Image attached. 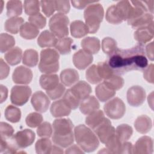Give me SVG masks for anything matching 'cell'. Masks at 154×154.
I'll return each instance as SVG.
<instances>
[{
    "mask_svg": "<svg viewBox=\"0 0 154 154\" xmlns=\"http://www.w3.org/2000/svg\"><path fill=\"white\" fill-rule=\"evenodd\" d=\"M40 85L41 87L46 90L54 88L59 84V78L56 74H43L40 78Z\"/></svg>",
    "mask_w": 154,
    "mask_h": 154,
    "instance_id": "21",
    "label": "cell"
},
{
    "mask_svg": "<svg viewBox=\"0 0 154 154\" xmlns=\"http://www.w3.org/2000/svg\"><path fill=\"white\" fill-rule=\"evenodd\" d=\"M15 45L14 37L7 33H1L0 35V51L4 53L11 49Z\"/></svg>",
    "mask_w": 154,
    "mask_h": 154,
    "instance_id": "37",
    "label": "cell"
},
{
    "mask_svg": "<svg viewBox=\"0 0 154 154\" xmlns=\"http://www.w3.org/2000/svg\"><path fill=\"white\" fill-rule=\"evenodd\" d=\"M97 69L99 76L104 80L108 79L114 75V72L106 61L99 62L97 65Z\"/></svg>",
    "mask_w": 154,
    "mask_h": 154,
    "instance_id": "45",
    "label": "cell"
},
{
    "mask_svg": "<svg viewBox=\"0 0 154 154\" xmlns=\"http://www.w3.org/2000/svg\"><path fill=\"white\" fill-rule=\"evenodd\" d=\"M51 140L48 138L39 139L35 143V148L37 153H49L52 147Z\"/></svg>",
    "mask_w": 154,
    "mask_h": 154,
    "instance_id": "43",
    "label": "cell"
},
{
    "mask_svg": "<svg viewBox=\"0 0 154 154\" xmlns=\"http://www.w3.org/2000/svg\"><path fill=\"white\" fill-rule=\"evenodd\" d=\"M0 94H1V99H0V101L1 103H2L3 102H4L7 98V96H8V89L7 88V87L3 85H0Z\"/></svg>",
    "mask_w": 154,
    "mask_h": 154,
    "instance_id": "59",
    "label": "cell"
},
{
    "mask_svg": "<svg viewBox=\"0 0 154 154\" xmlns=\"http://www.w3.org/2000/svg\"><path fill=\"white\" fill-rule=\"evenodd\" d=\"M145 54L150 60H153V42L149 43L146 46Z\"/></svg>",
    "mask_w": 154,
    "mask_h": 154,
    "instance_id": "58",
    "label": "cell"
},
{
    "mask_svg": "<svg viewBox=\"0 0 154 154\" xmlns=\"http://www.w3.org/2000/svg\"><path fill=\"white\" fill-rule=\"evenodd\" d=\"M115 128L111 126L110 120L106 117L94 129V132L99 140L103 144L115 135Z\"/></svg>",
    "mask_w": 154,
    "mask_h": 154,
    "instance_id": "9",
    "label": "cell"
},
{
    "mask_svg": "<svg viewBox=\"0 0 154 154\" xmlns=\"http://www.w3.org/2000/svg\"><path fill=\"white\" fill-rule=\"evenodd\" d=\"M95 93L97 97L101 102H106L116 94V91L108 88L103 82L96 87Z\"/></svg>",
    "mask_w": 154,
    "mask_h": 154,
    "instance_id": "25",
    "label": "cell"
},
{
    "mask_svg": "<svg viewBox=\"0 0 154 154\" xmlns=\"http://www.w3.org/2000/svg\"><path fill=\"white\" fill-rule=\"evenodd\" d=\"M70 89L81 101L89 96L91 93L90 85L84 81L78 82Z\"/></svg>",
    "mask_w": 154,
    "mask_h": 154,
    "instance_id": "19",
    "label": "cell"
},
{
    "mask_svg": "<svg viewBox=\"0 0 154 154\" xmlns=\"http://www.w3.org/2000/svg\"><path fill=\"white\" fill-rule=\"evenodd\" d=\"M153 150V141L151 137L143 136L140 137L133 146L132 153L145 154L152 153Z\"/></svg>",
    "mask_w": 154,
    "mask_h": 154,
    "instance_id": "14",
    "label": "cell"
},
{
    "mask_svg": "<svg viewBox=\"0 0 154 154\" xmlns=\"http://www.w3.org/2000/svg\"><path fill=\"white\" fill-rule=\"evenodd\" d=\"M40 5L42 11L47 17H49L53 14L55 10V1H41Z\"/></svg>",
    "mask_w": 154,
    "mask_h": 154,
    "instance_id": "51",
    "label": "cell"
},
{
    "mask_svg": "<svg viewBox=\"0 0 154 154\" xmlns=\"http://www.w3.org/2000/svg\"><path fill=\"white\" fill-rule=\"evenodd\" d=\"M38 61V52L34 49H26L25 51L23 57L22 62L23 64L28 67H34L37 64Z\"/></svg>",
    "mask_w": 154,
    "mask_h": 154,
    "instance_id": "33",
    "label": "cell"
},
{
    "mask_svg": "<svg viewBox=\"0 0 154 154\" xmlns=\"http://www.w3.org/2000/svg\"><path fill=\"white\" fill-rule=\"evenodd\" d=\"M29 22L33 24L38 29L43 28L46 24V19L41 13H38L35 15L29 16L28 17Z\"/></svg>",
    "mask_w": 154,
    "mask_h": 154,
    "instance_id": "49",
    "label": "cell"
},
{
    "mask_svg": "<svg viewBox=\"0 0 154 154\" xmlns=\"http://www.w3.org/2000/svg\"><path fill=\"white\" fill-rule=\"evenodd\" d=\"M153 14L150 13H147L132 22L131 25L134 28H138L143 26H148L153 23Z\"/></svg>",
    "mask_w": 154,
    "mask_h": 154,
    "instance_id": "44",
    "label": "cell"
},
{
    "mask_svg": "<svg viewBox=\"0 0 154 154\" xmlns=\"http://www.w3.org/2000/svg\"><path fill=\"white\" fill-rule=\"evenodd\" d=\"M37 133L40 137H50L52 134V128L50 123L45 122L41 123L37 129Z\"/></svg>",
    "mask_w": 154,
    "mask_h": 154,
    "instance_id": "48",
    "label": "cell"
},
{
    "mask_svg": "<svg viewBox=\"0 0 154 154\" xmlns=\"http://www.w3.org/2000/svg\"><path fill=\"white\" fill-rule=\"evenodd\" d=\"M22 13V4L20 1L12 0L7 2V14L10 17H17Z\"/></svg>",
    "mask_w": 154,
    "mask_h": 154,
    "instance_id": "34",
    "label": "cell"
},
{
    "mask_svg": "<svg viewBox=\"0 0 154 154\" xmlns=\"http://www.w3.org/2000/svg\"><path fill=\"white\" fill-rule=\"evenodd\" d=\"M81 46L84 50L91 54H97L100 48V40L94 37H87L81 41Z\"/></svg>",
    "mask_w": 154,
    "mask_h": 154,
    "instance_id": "22",
    "label": "cell"
},
{
    "mask_svg": "<svg viewBox=\"0 0 154 154\" xmlns=\"http://www.w3.org/2000/svg\"><path fill=\"white\" fill-rule=\"evenodd\" d=\"M14 129L9 124L5 122L0 123V134L1 138L8 139L13 135Z\"/></svg>",
    "mask_w": 154,
    "mask_h": 154,
    "instance_id": "52",
    "label": "cell"
},
{
    "mask_svg": "<svg viewBox=\"0 0 154 154\" xmlns=\"http://www.w3.org/2000/svg\"><path fill=\"white\" fill-rule=\"evenodd\" d=\"M24 20L20 17H13L8 19L4 24L5 29L11 34H17L21 26L23 24Z\"/></svg>",
    "mask_w": 154,
    "mask_h": 154,
    "instance_id": "28",
    "label": "cell"
},
{
    "mask_svg": "<svg viewBox=\"0 0 154 154\" xmlns=\"http://www.w3.org/2000/svg\"><path fill=\"white\" fill-rule=\"evenodd\" d=\"M144 78L150 83H153V64H150L143 70Z\"/></svg>",
    "mask_w": 154,
    "mask_h": 154,
    "instance_id": "54",
    "label": "cell"
},
{
    "mask_svg": "<svg viewBox=\"0 0 154 154\" xmlns=\"http://www.w3.org/2000/svg\"><path fill=\"white\" fill-rule=\"evenodd\" d=\"M31 102L34 109L40 112H46L50 104L48 97L41 91H37L32 94Z\"/></svg>",
    "mask_w": 154,
    "mask_h": 154,
    "instance_id": "13",
    "label": "cell"
},
{
    "mask_svg": "<svg viewBox=\"0 0 154 154\" xmlns=\"http://www.w3.org/2000/svg\"><path fill=\"white\" fill-rule=\"evenodd\" d=\"M71 35L75 38H81L88 33V29L85 23L81 20H75L70 26Z\"/></svg>",
    "mask_w": 154,
    "mask_h": 154,
    "instance_id": "26",
    "label": "cell"
},
{
    "mask_svg": "<svg viewBox=\"0 0 154 154\" xmlns=\"http://www.w3.org/2000/svg\"><path fill=\"white\" fill-rule=\"evenodd\" d=\"M93 60L92 54L84 49L79 50L73 56V64L79 70H84L87 68Z\"/></svg>",
    "mask_w": 154,
    "mask_h": 154,
    "instance_id": "15",
    "label": "cell"
},
{
    "mask_svg": "<svg viewBox=\"0 0 154 154\" xmlns=\"http://www.w3.org/2000/svg\"><path fill=\"white\" fill-rule=\"evenodd\" d=\"M104 84L112 90H118L124 85V79L118 75H113L108 79L103 81Z\"/></svg>",
    "mask_w": 154,
    "mask_h": 154,
    "instance_id": "38",
    "label": "cell"
},
{
    "mask_svg": "<svg viewBox=\"0 0 154 154\" xmlns=\"http://www.w3.org/2000/svg\"><path fill=\"white\" fill-rule=\"evenodd\" d=\"M55 10L60 13L66 14L69 13L70 5L69 1H55Z\"/></svg>",
    "mask_w": 154,
    "mask_h": 154,
    "instance_id": "53",
    "label": "cell"
},
{
    "mask_svg": "<svg viewBox=\"0 0 154 154\" xmlns=\"http://www.w3.org/2000/svg\"><path fill=\"white\" fill-rule=\"evenodd\" d=\"M115 7L116 13L120 19L122 21L127 20L132 8L131 2L128 1H121L115 5Z\"/></svg>",
    "mask_w": 154,
    "mask_h": 154,
    "instance_id": "32",
    "label": "cell"
},
{
    "mask_svg": "<svg viewBox=\"0 0 154 154\" xmlns=\"http://www.w3.org/2000/svg\"><path fill=\"white\" fill-rule=\"evenodd\" d=\"M4 116L8 121L11 123H17L20 120L21 112L19 108L10 105L5 108Z\"/></svg>",
    "mask_w": 154,
    "mask_h": 154,
    "instance_id": "35",
    "label": "cell"
},
{
    "mask_svg": "<svg viewBox=\"0 0 154 154\" xmlns=\"http://www.w3.org/2000/svg\"><path fill=\"white\" fill-rule=\"evenodd\" d=\"M40 3L37 0H28L24 1V10L27 15L30 16L39 13Z\"/></svg>",
    "mask_w": 154,
    "mask_h": 154,
    "instance_id": "41",
    "label": "cell"
},
{
    "mask_svg": "<svg viewBox=\"0 0 154 154\" xmlns=\"http://www.w3.org/2000/svg\"><path fill=\"white\" fill-rule=\"evenodd\" d=\"M65 153H84V152L81 150V147H78V146L73 145L72 146L67 149Z\"/></svg>",
    "mask_w": 154,
    "mask_h": 154,
    "instance_id": "60",
    "label": "cell"
},
{
    "mask_svg": "<svg viewBox=\"0 0 154 154\" xmlns=\"http://www.w3.org/2000/svg\"><path fill=\"white\" fill-rule=\"evenodd\" d=\"M105 117L102 110H97L88 114L85 118L86 124L93 130L95 129L104 119Z\"/></svg>",
    "mask_w": 154,
    "mask_h": 154,
    "instance_id": "31",
    "label": "cell"
},
{
    "mask_svg": "<svg viewBox=\"0 0 154 154\" xmlns=\"http://www.w3.org/2000/svg\"><path fill=\"white\" fill-rule=\"evenodd\" d=\"M31 94V89L26 85H14L11 90L10 100L12 103L17 106L25 104Z\"/></svg>",
    "mask_w": 154,
    "mask_h": 154,
    "instance_id": "8",
    "label": "cell"
},
{
    "mask_svg": "<svg viewBox=\"0 0 154 154\" xmlns=\"http://www.w3.org/2000/svg\"><path fill=\"white\" fill-rule=\"evenodd\" d=\"M73 125L69 119H58L53 123L54 133L52 139L55 144L61 147H67L74 141L72 132Z\"/></svg>",
    "mask_w": 154,
    "mask_h": 154,
    "instance_id": "2",
    "label": "cell"
},
{
    "mask_svg": "<svg viewBox=\"0 0 154 154\" xmlns=\"http://www.w3.org/2000/svg\"><path fill=\"white\" fill-rule=\"evenodd\" d=\"M63 150L60 147L57 146H52L49 153H63Z\"/></svg>",
    "mask_w": 154,
    "mask_h": 154,
    "instance_id": "61",
    "label": "cell"
},
{
    "mask_svg": "<svg viewBox=\"0 0 154 154\" xmlns=\"http://www.w3.org/2000/svg\"><path fill=\"white\" fill-rule=\"evenodd\" d=\"M65 90H66V88L64 85L61 83H59L52 90L46 91V93L48 96L50 97V99L52 100H55L61 97L64 94V93L65 92Z\"/></svg>",
    "mask_w": 154,
    "mask_h": 154,
    "instance_id": "50",
    "label": "cell"
},
{
    "mask_svg": "<svg viewBox=\"0 0 154 154\" xmlns=\"http://www.w3.org/2000/svg\"><path fill=\"white\" fill-rule=\"evenodd\" d=\"M14 141L19 149L25 148L31 146L34 141L35 133L31 129H25L18 131L13 135Z\"/></svg>",
    "mask_w": 154,
    "mask_h": 154,
    "instance_id": "11",
    "label": "cell"
},
{
    "mask_svg": "<svg viewBox=\"0 0 154 154\" xmlns=\"http://www.w3.org/2000/svg\"><path fill=\"white\" fill-rule=\"evenodd\" d=\"M51 113L54 117L67 116L71 112V109L62 99L54 102L50 108Z\"/></svg>",
    "mask_w": 154,
    "mask_h": 154,
    "instance_id": "17",
    "label": "cell"
},
{
    "mask_svg": "<svg viewBox=\"0 0 154 154\" xmlns=\"http://www.w3.org/2000/svg\"><path fill=\"white\" fill-rule=\"evenodd\" d=\"M103 8L100 4H91L86 8L84 13V17L88 32L93 34L98 31L103 20Z\"/></svg>",
    "mask_w": 154,
    "mask_h": 154,
    "instance_id": "4",
    "label": "cell"
},
{
    "mask_svg": "<svg viewBox=\"0 0 154 154\" xmlns=\"http://www.w3.org/2000/svg\"><path fill=\"white\" fill-rule=\"evenodd\" d=\"M153 23L146 26L137 28L134 32V38L141 44H145L153 37Z\"/></svg>",
    "mask_w": 154,
    "mask_h": 154,
    "instance_id": "16",
    "label": "cell"
},
{
    "mask_svg": "<svg viewBox=\"0 0 154 154\" xmlns=\"http://www.w3.org/2000/svg\"><path fill=\"white\" fill-rule=\"evenodd\" d=\"M100 104L97 99L93 96H89L82 100L79 105L81 112L85 115H88L95 111L98 110Z\"/></svg>",
    "mask_w": 154,
    "mask_h": 154,
    "instance_id": "18",
    "label": "cell"
},
{
    "mask_svg": "<svg viewBox=\"0 0 154 154\" xmlns=\"http://www.w3.org/2000/svg\"><path fill=\"white\" fill-rule=\"evenodd\" d=\"M78 72L73 69H66L60 73V79L64 85L69 87L76 82L79 79Z\"/></svg>",
    "mask_w": 154,
    "mask_h": 154,
    "instance_id": "23",
    "label": "cell"
},
{
    "mask_svg": "<svg viewBox=\"0 0 154 154\" xmlns=\"http://www.w3.org/2000/svg\"><path fill=\"white\" fill-rule=\"evenodd\" d=\"M22 51L19 47H14L10 49L4 55L5 60L11 66L18 64L22 59Z\"/></svg>",
    "mask_w": 154,
    "mask_h": 154,
    "instance_id": "29",
    "label": "cell"
},
{
    "mask_svg": "<svg viewBox=\"0 0 154 154\" xmlns=\"http://www.w3.org/2000/svg\"><path fill=\"white\" fill-rule=\"evenodd\" d=\"M74 136L76 142L84 152H93L99 145V138L96 134L84 125L75 127Z\"/></svg>",
    "mask_w": 154,
    "mask_h": 154,
    "instance_id": "3",
    "label": "cell"
},
{
    "mask_svg": "<svg viewBox=\"0 0 154 154\" xmlns=\"http://www.w3.org/2000/svg\"><path fill=\"white\" fill-rule=\"evenodd\" d=\"M43 121L42 116L38 112H31L26 117L25 122L26 125L31 128L38 126Z\"/></svg>",
    "mask_w": 154,
    "mask_h": 154,
    "instance_id": "46",
    "label": "cell"
},
{
    "mask_svg": "<svg viewBox=\"0 0 154 154\" xmlns=\"http://www.w3.org/2000/svg\"><path fill=\"white\" fill-rule=\"evenodd\" d=\"M134 126L137 132L141 134H146L152 129V120L146 115L140 116L135 121Z\"/></svg>",
    "mask_w": 154,
    "mask_h": 154,
    "instance_id": "24",
    "label": "cell"
},
{
    "mask_svg": "<svg viewBox=\"0 0 154 154\" xmlns=\"http://www.w3.org/2000/svg\"><path fill=\"white\" fill-rule=\"evenodd\" d=\"M108 64L116 75L123 74L131 70H143L148 61L143 44L127 49H118L109 55Z\"/></svg>",
    "mask_w": 154,
    "mask_h": 154,
    "instance_id": "1",
    "label": "cell"
},
{
    "mask_svg": "<svg viewBox=\"0 0 154 154\" xmlns=\"http://www.w3.org/2000/svg\"><path fill=\"white\" fill-rule=\"evenodd\" d=\"M73 40L70 37H63L58 40L55 49L62 55L68 54L71 51Z\"/></svg>",
    "mask_w": 154,
    "mask_h": 154,
    "instance_id": "36",
    "label": "cell"
},
{
    "mask_svg": "<svg viewBox=\"0 0 154 154\" xmlns=\"http://www.w3.org/2000/svg\"><path fill=\"white\" fill-rule=\"evenodd\" d=\"M72 5L78 9H82L86 6L96 2V1H72Z\"/></svg>",
    "mask_w": 154,
    "mask_h": 154,
    "instance_id": "56",
    "label": "cell"
},
{
    "mask_svg": "<svg viewBox=\"0 0 154 154\" xmlns=\"http://www.w3.org/2000/svg\"><path fill=\"white\" fill-rule=\"evenodd\" d=\"M1 75H0V79H4L5 78H6L8 74H9V72H10V67L9 66L6 64V63H5L4 61V60L1 58Z\"/></svg>",
    "mask_w": 154,
    "mask_h": 154,
    "instance_id": "55",
    "label": "cell"
},
{
    "mask_svg": "<svg viewBox=\"0 0 154 154\" xmlns=\"http://www.w3.org/2000/svg\"><path fill=\"white\" fill-rule=\"evenodd\" d=\"M63 99L71 109H75L80 105L81 100L74 94L70 89H68L65 92Z\"/></svg>",
    "mask_w": 154,
    "mask_h": 154,
    "instance_id": "40",
    "label": "cell"
},
{
    "mask_svg": "<svg viewBox=\"0 0 154 154\" xmlns=\"http://www.w3.org/2000/svg\"><path fill=\"white\" fill-rule=\"evenodd\" d=\"M85 77L87 80L92 84H96L102 81V78L99 75L97 66L93 64L87 70L85 73Z\"/></svg>",
    "mask_w": 154,
    "mask_h": 154,
    "instance_id": "42",
    "label": "cell"
},
{
    "mask_svg": "<svg viewBox=\"0 0 154 154\" xmlns=\"http://www.w3.org/2000/svg\"><path fill=\"white\" fill-rule=\"evenodd\" d=\"M39 33V29L30 22H25L20 29V35L26 40L35 38Z\"/></svg>",
    "mask_w": 154,
    "mask_h": 154,
    "instance_id": "27",
    "label": "cell"
},
{
    "mask_svg": "<svg viewBox=\"0 0 154 154\" xmlns=\"http://www.w3.org/2000/svg\"><path fill=\"white\" fill-rule=\"evenodd\" d=\"M146 99L144 89L139 85L130 87L127 91V100L128 103L132 106L141 105Z\"/></svg>",
    "mask_w": 154,
    "mask_h": 154,
    "instance_id": "10",
    "label": "cell"
},
{
    "mask_svg": "<svg viewBox=\"0 0 154 154\" xmlns=\"http://www.w3.org/2000/svg\"><path fill=\"white\" fill-rule=\"evenodd\" d=\"M132 133L133 130L132 127L127 124L119 125L115 131L116 136L121 143L128 140L132 136Z\"/></svg>",
    "mask_w": 154,
    "mask_h": 154,
    "instance_id": "30",
    "label": "cell"
},
{
    "mask_svg": "<svg viewBox=\"0 0 154 154\" xmlns=\"http://www.w3.org/2000/svg\"><path fill=\"white\" fill-rule=\"evenodd\" d=\"M106 115L112 119L122 118L126 112V106L122 99L115 97L108 102L103 106Z\"/></svg>",
    "mask_w": 154,
    "mask_h": 154,
    "instance_id": "7",
    "label": "cell"
},
{
    "mask_svg": "<svg viewBox=\"0 0 154 154\" xmlns=\"http://www.w3.org/2000/svg\"><path fill=\"white\" fill-rule=\"evenodd\" d=\"M58 40L55 35L48 30L41 32L37 38V44L41 48H51L55 46Z\"/></svg>",
    "mask_w": 154,
    "mask_h": 154,
    "instance_id": "20",
    "label": "cell"
},
{
    "mask_svg": "<svg viewBox=\"0 0 154 154\" xmlns=\"http://www.w3.org/2000/svg\"><path fill=\"white\" fill-rule=\"evenodd\" d=\"M102 49L105 54L110 55L118 49L117 42L112 38L105 37L102 41Z\"/></svg>",
    "mask_w": 154,
    "mask_h": 154,
    "instance_id": "39",
    "label": "cell"
},
{
    "mask_svg": "<svg viewBox=\"0 0 154 154\" xmlns=\"http://www.w3.org/2000/svg\"><path fill=\"white\" fill-rule=\"evenodd\" d=\"M69 19L64 14L58 13L55 14L49 20V26L51 32L61 38L69 34L68 25Z\"/></svg>",
    "mask_w": 154,
    "mask_h": 154,
    "instance_id": "6",
    "label": "cell"
},
{
    "mask_svg": "<svg viewBox=\"0 0 154 154\" xmlns=\"http://www.w3.org/2000/svg\"><path fill=\"white\" fill-rule=\"evenodd\" d=\"M133 146L131 143L125 141L122 143L119 153H132Z\"/></svg>",
    "mask_w": 154,
    "mask_h": 154,
    "instance_id": "57",
    "label": "cell"
},
{
    "mask_svg": "<svg viewBox=\"0 0 154 154\" xmlns=\"http://www.w3.org/2000/svg\"><path fill=\"white\" fill-rule=\"evenodd\" d=\"M60 55L53 49H45L40 52L38 69L42 73L51 74L59 70Z\"/></svg>",
    "mask_w": 154,
    "mask_h": 154,
    "instance_id": "5",
    "label": "cell"
},
{
    "mask_svg": "<svg viewBox=\"0 0 154 154\" xmlns=\"http://www.w3.org/2000/svg\"><path fill=\"white\" fill-rule=\"evenodd\" d=\"M106 20L110 23L112 24H119L122 23L123 21L120 19V18L117 15L116 11L115 5H112L110 6L106 12L105 15Z\"/></svg>",
    "mask_w": 154,
    "mask_h": 154,
    "instance_id": "47",
    "label": "cell"
},
{
    "mask_svg": "<svg viewBox=\"0 0 154 154\" xmlns=\"http://www.w3.org/2000/svg\"><path fill=\"white\" fill-rule=\"evenodd\" d=\"M147 100H148V103L150 105V107L152 108V109H153V92H152L150 93V94L149 95L148 97H147Z\"/></svg>",
    "mask_w": 154,
    "mask_h": 154,
    "instance_id": "62",
    "label": "cell"
},
{
    "mask_svg": "<svg viewBox=\"0 0 154 154\" xmlns=\"http://www.w3.org/2000/svg\"><path fill=\"white\" fill-rule=\"evenodd\" d=\"M12 79L16 84H28L32 81V72L29 68L20 66L14 69L13 73Z\"/></svg>",
    "mask_w": 154,
    "mask_h": 154,
    "instance_id": "12",
    "label": "cell"
}]
</instances>
